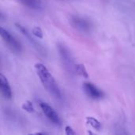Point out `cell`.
Masks as SVG:
<instances>
[{"label":"cell","instance_id":"obj_5","mask_svg":"<svg viewBox=\"0 0 135 135\" xmlns=\"http://www.w3.org/2000/svg\"><path fill=\"white\" fill-rule=\"evenodd\" d=\"M71 23L75 28L81 32H89L92 27L89 21L81 17H72Z\"/></svg>","mask_w":135,"mask_h":135},{"label":"cell","instance_id":"obj_14","mask_svg":"<svg viewBox=\"0 0 135 135\" xmlns=\"http://www.w3.org/2000/svg\"><path fill=\"white\" fill-rule=\"evenodd\" d=\"M65 133H66V134H67V135L75 134V132H74V131H73V129H72L70 127H69V126L66 127V129H65Z\"/></svg>","mask_w":135,"mask_h":135},{"label":"cell","instance_id":"obj_4","mask_svg":"<svg viewBox=\"0 0 135 135\" xmlns=\"http://www.w3.org/2000/svg\"><path fill=\"white\" fill-rule=\"evenodd\" d=\"M15 25H16V27L17 28V29L28 40V41L30 42V44L37 50V51L38 52H40V54H41V55H45V53H46V51H45V49L44 48V47L42 46V45H40L38 42H36L32 37V35L28 32V31L25 28V27H23L22 25H21L20 24H15Z\"/></svg>","mask_w":135,"mask_h":135},{"label":"cell","instance_id":"obj_2","mask_svg":"<svg viewBox=\"0 0 135 135\" xmlns=\"http://www.w3.org/2000/svg\"><path fill=\"white\" fill-rule=\"evenodd\" d=\"M0 34L5 43L7 44L8 47L13 52L19 53L21 51V45L17 41V40L12 36L7 30H6L4 28H0Z\"/></svg>","mask_w":135,"mask_h":135},{"label":"cell","instance_id":"obj_7","mask_svg":"<svg viewBox=\"0 0 135 135\" xmlns=\"http://www.w3.org/2000/svg\"><path fill=\"white\" fill-rule=\"evenodd\" d=\"M84 89L87 93V95L92 99H95V100L100 99L104 96V93H102L101 90H100L94 85L89 82H86L84 84Z\"/></svg>","mask_w":135,"mask_h":135},{"label":"cell","instance_id":"obj_3","mask_svg":"<svg viewBox=\"0 0 135 135\" xmlns=\"http://www.w3.org/2000/svg\"><path fill=\"white\" fill-rule=\"evenodd\" d=\"M40 107L44 112V114L46 115V117L55 126H60L61 125V121L58 115V114L55 112V111L49 106L47 104L44 102H40Z\"/></svg>","mask_w":135,"mask_h":135},{"label":"cell","instance_id":"obj_6","mask_svg":"<svg viewBox=\"0 0 135 135\" xmlns=\"http://www.w3.org/2000/svg\"><path fill=\"white\" fill-rule=\"evenodd\" d=\"M58 48L64 64L66 65V66L69 68L70 70H71L72 68L74 67V61L70 52L63 44H59Z\"/></svg>","mask_w":135,"mask_h":135},{"label":"cell","instance_id":"obj_11","mask_svg":"<svg viewBox=\"0 0 135 135\" xmlns=\"http://www.w3.org/2000/svg\"><path fill=\"white\" fill-rule=\"evenodd\" d=\"M75 71L78 74H79L80 76H82L85 78H89V74L86 71V69L85 67V66L83 64H78L75 66Z\"/></svg>","mask_w":135,"mask_h":135},{"label":"cell","instance_id":"obj_1","mask_svg":"<svg viewBox=\"0 0 135 135\" xmlns=\"http://www.w3.org/2000/svg\"><path fill=\"white\" fill-rule=\"evenodd\" d=\"M35 69L42 85L47 90V92L51 94L55 98L61 99L62 95L60 89L47 67L42 63H36Z\"/></svg>","mask_w":135,"mask_h":135},{"label":"cell","instance_id":"obj_9","mask_svg":"<svg viewBox=\"0 0 135 135\" xmlns=\"http://www.w3.org/2000/svg\"><path fill=\"white\" fill-rule=\"evenodd\" d=\"M19 1L25 6L32 9H38L41 8L40 0H19Z\"/></svg>","mask_w":135,"mask_h":135},{"label":"cell","instance_id":"obj_8","mask_svg":"<svg viewBox=\"0 0 135 135\" xmlns=\"http://www.w3.org/2000/svg\"><path fill=\"white\" fill-rule=\"evenodd\" d=\"M0 87H1V91L2 95L8 100L11 99L12 97V92L10 86L9 85V82L6 79V78L3 75H0Z\"/></svg>","mask_w":135,"mask_h":135},{"label":"cell","instance_id":"obj_13","mask_svg":"<svg viewBox=\"0 0 135 135\" xmlns=\"http://www.w3.org/2000/svg\"><path fill=\"white\" fill-rule=\"evenodd\" d=\"M32 32V34L35 36H36L38 38H43V32H42V30H41V28L40 27H35V28H33Z\"/></svg>","mask_w":135,"mask_h":135},{"label":"cell","instance_id":"obj_10","mask_svg":"<svg viewBox=\"0 0 135 135\" xmlns=\"http://www.w3.org/2000/svg\"><path fill=\"white\" fill-rule=\"evenodd\" d=\"M86 121H87V123L89 124L91 127H93L94 129H96L97 131H100L101 129V124L97 119H95L93 117H87Z\"/></svg>","mask_w":135,"mask_h":135},{"label":"cell","instance_id":"obj_12","mask_svg":"<svg viewBox=\"0 0 135 135\" xmlns=\"http://www.w3.org/2000/svg\"><path fill=\"white\" fill-rule=\"evenodd\" d=\"M22 109L25 110L26 112H28L29 113H32V112H34L33 105H32V104L30 101H26L25 103H24L23 105H22Z\"/></svg>","mask_w":135,"mask_h":135}]
</instances>
